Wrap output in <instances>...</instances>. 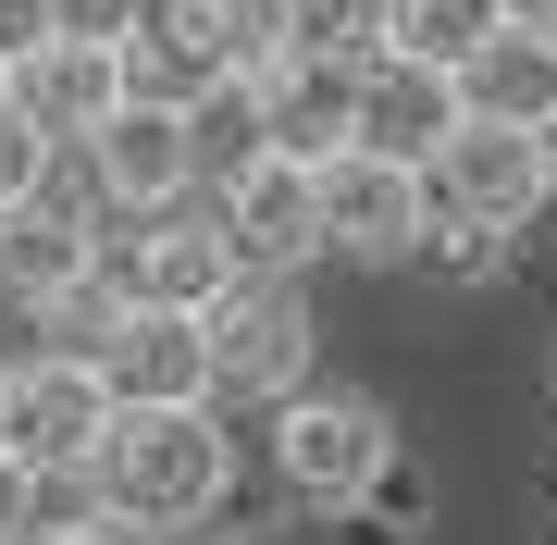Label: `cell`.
I'll list each match as a JSON object with an SVG mask.
<instances>
[{
	"instance_id": "obj_19",
	"label": "cell",
	"mask_w": 557,
	"mask_h": 545,
	"mask_svg": "<svg viewBox=\"0 0 557 545\" xmlns=\"http://www.w3.org/2000/svg\"><path fill=\"white\" fill-rule=\"evenodd\" d=\"M409 261H434V273H458V285H483V273L508 261V236H496V223H471V211H434Z\"/></svg>"
},
{
	"instance_id": "obj_8",
	"label": "cell",
	"mask_w": 557,
	"mask_h": 545,
	"mask_svg": "<svg viewBox=\"0 0 557 545\" xmlns=\"http://www.w3.org/2000/svg\"><path fill=\"white\" fill-rule=\"evenodd\" d=\"M211 211H223V236H236L248 273H310V261H322L310 162H285V149H248L236 174H211Z\"/></svg>"
},
{
	"instance_id": "obj_9",
	"label": "cell",
	"mask_w": 557,
	"mask_h": 545,
	"mask_svg": "<svg viewBox=\"0 0 557 545\" xmlns=\"http://www.w3.org/2000/svg\"><path fill=\"white\" fill-rule=\"evenodd\" d=\"M458 124V75L384 38L372 62H347V149H384V162H434V137Z\"/></svg>"
},
{
	"instance_id": "obj_4",
	"label": "cell",
	"mask_w": 557,
	"mask_h": 545,
	"mask_svg": "<svg viewBox=\"0 0 557 545\" xmlns=\"http://www.w3.org/2000/svg\"><path fill=\"white\" fill-rule=\"evenodd\" d=\"M100 434H112L100 360H50V347H25V360L0 372V446H13L25 471H100Z\"/></svg>"
},
{
	"instance_id": "obj_27",
	"label": "cell",
	"mask_w": 557,
	"mask_h": 545,
	"mask_svg": "<svg viewBox=\"0 0 557 545\" xmlns=\"http://www.w3.org/2000/svg\"><path fill=\"white\" fill-rule=\"evenodd\" d=\"M161 545H248V533H161Z\"/></svg>"
},
{
	"instance_id": "obj_14",
	"label": "cell",
	"mask_w": 557,
	"mask_h": 545,
	"mask_svg": "<svg viewBox=\"0 0 557 545\" xmlns=\"http://www.w3.org/2000/svg\"><path fill=\"white\" fill-rule=\"evenodd\" d=\"M100 384L112 409H149V397H211V360H199V310H124L112 347H100Z\"/></svg>"
},
{
	"instance_id": "obj_18",
	"label": "cell",
	"mask_w": 557,
	"mask_h": 545,
	"mask_svg": "<svg viewBox=\"0 0 557 545\" xmlns=\"http://www.w3.org/2000/svg\"><path fill=\"white\" fill-rule=\"evenodd\" d=\"M508 13H520V0H397V50H421V62H446V75H458Z\"/></svg>"
},
{
	"instance_id": "obj_24",
	"label": "cell",
	"mask_w": 557,
	"mask_h": 545,
	"mask_svg": "<svg viewBox=\"0 0 557 545\" xmlns=\"http://www.w3.org/2000/svg\"><path fill=\"white\" fill-rule=\"evenodd\" d=\"M25 533H38V471L0 446V545H25Z\"/></svg>"
},
{
	"instance_id": "obj_3",
	"label": "cell",
	"mask_w": 557,
	"mask_h": 545,
	"mask_svg": "<svg viewBox=\"0 0 557 545\" xmlns=\"http://www.w3.org/2000/svg\"><path fill=\"white\" fill-rule=\"evenodd\" d=\"M397 459V422H384V397H359V384H298V397H273V484L298 508H359V484Z\"/></svg>"
},
{
	"instance_id": "obj_1",
	"label": "cell",
	"mask_w": 557,
	"mask_h": 545,
	"mask_svg": "<svg viewBox=\"0 0 557 545\" xmlns=\"http://www.w3.org/2000/svg\"><path fill=\"white\" fill-rule=\"evenodd\" d=\"M100 496L149 533H199L223 496H236V422L211 397H149V409H112L100 434Z\"/></svg>"
},
{
	"instance_id": "obj_22",
	"label": "cell",
	"mask_w": 557,
	"mask_h": 545,
	"mask_svg": "<svg viewBox=\"0 0 557 545\" xmlns=\"http://www.w3.org/2000/svg\"><path fill=\"white\" fill-rule=\"evenodd\" d=\"M137 13H149V0H50V38H137Z\"/></svg>"
},
{
	"instance_id": "obj_26",
	"label": "cell",
	"mask_w": 557,
	"mask_h": 545,
	"mask_svg": "<svg viewBox=\"0 0 557 545\" xmlns=\"http://www.w3.org/2000/svg\"><path fill=\"white\" fill-rule=\"evenodd\" d=\"M520 25H545V38H557V0H520Z\"/></svg>"
},
{
	"instance_id": "obj_13",
	"label": "cell",
	"mask_w": 557,
	"mask_h": 545,
	"mask_svg": "<svg viewBox=\"0 0 557 545\" xmlns=\"http://www.w3.org/2000/svg\"><path fill=\"white\" fill-rule=\"evenodd\" d=\"M248 112H260V149H285V162H335V149H347V62L273 50L248 75Z\"/></svg>"
},
{
	"instance_id": "obj_20",
	"label": "cell",
	"mask_w": 557,
	"mask_h": 545,
	"mask_svg": "<svg viewBox=\"0 0 557 545\" xmlns=\"http://www.w3.org/2000/svg\"><path fill=\"white\" fill-rule=\"evenodd\" d=\"M50 162H62V137H50L38 112H13V100H0V211H13V199H38Z\"/></svg>"
},
{
	"instance_id": "obj_15",
	"label": "cell",
	"mask_w": 557,
	"mask_h": 545,
	"mask_svg": "<svg viewBox=\"0 0 557 545\" xmlns=\"http://www.w3.org/2000/svg\"><path fill=\"white\" fill-rule=\"evenodd\" d=\"M458 112H483V124H533V137H545V124H557V38L508 13L496 38L458 62Z\"/></svg>"
},
{
	"instance_id": "obj_17",
	"label": "cell",
	"mask_w": 557,
	"mask_h": 545,
	"mask_svg": "<svg viewBox=\"0 0 557 545\" xmlns=\"http://www.w3.org/2000/svg\"><path fill=\"white\" fill-rule=\"evenodd\" d=\"M397 38V0H285V50H322V62H372Z\"/></svg>"
},
{
	"instance_id": "obj_7",
	"label": "cell",
	"mask_w": 557,
	"mask_h": 545,
	"mask_svg": "<svg viewBox=\"0 0 557 545\" xmlns=\"http://www.w3.org/2000/svg\"><path fill=\"white\" fill-rule=\"evenodd\" d=\"M310 199H322V261H409L434 199H421V162H384V149H335L310 162Z\"/></svg>"
},
{
	"instance_id": "obj_5",
	"label": "cell",
	"mask_w": 557,
	"mask_h": 545,
	"mask_svg": "<svg viewBox=\"0 0 557 545\" xmlns=\"http://www.w3.org/2000/svg\"><path fill=\"white\" fill-rule=\"evenodd\" d=\"M112 273H124V298H149V310H211L248 261H236V236H223L211 186H186L174 211H137L112 236Z\"/></svg>"
},
{
	"instance_id": "obj_25",
	"label": "cell",
	"mask_w": 557,
	"mask_h": 545,
	"mask_svg": "<svg viewBox=\"0 0 557 545\" xmlns=\"http://www.w3.org/2000/svg\"><path fill=\"white\" fill-rule=\"evenodd\" d=\"M38 38H50V0H0V75H13Z\"/></svg>"
},
{
	"instance_id": "obj_10",
	"label": "cell",
	"mask_w": 557,
	"mask_h": 545,
	"mask_svg": "<svg viewBox=\"0 0 557 545\" xmlns=\"http://www.w3.org/2000/svg\"><path fill=\"white\" fill-rule=\"evenodd\" d=\"M75 162L100 174V211H124V223H137V211H174L186 186H199V124H186L174 100H124L100 137L75 149Z\"/></svg>"
},
{
	"instance_id": "obj_23",
	"label": "cell",
	"mask_w": 557,
	"mask_h": 545,
	"mask_svg": "<svg viewBox=\"0 0 557 545\" xmlns=\"http://www.w3.org/2000/svg\"><path fill=\"white\" fill-rule=\"evenodd\" d=\"M25 545H161V533H149V521H124V508L100 496L87 521H50V533H25Z\"/></svg>"
},
{
	"instance_id": "obj_11",
	"label": "cell",
	"mask_w": 557,
	"mask_h": 545,
	"mask_svg": "<svg viewBox=\"0 0 557 545\" xmlns=\"http://www.w3.org/2000/svg\"><path fill=\"white\" fill-rule=\"evenodd\" d=\"M0 100H13V112H38L62 149H87L124 100H137V87H124V50H112V38H38L13 75H0Z\"/></svg>"
},
{
	"instance_id": "obj_12",
	"label": "cell",
	"mask_w": 557,
	"mask_h": 545,
	"mask_svg": "<svg viewBox=\"0 0 557 545\" xmlns=\"http://www.w3.org/2000/svg\"><path fill=\"white\" fill-rule=\"evenodd\" d=\"M236 75V50H223V0H149L137 38H124V87L137 100H211V87Z\"/></svg>"
},
{
	"instance_id": "obj_2",
	"label": "cell",
	"mask_w": 557,
	"mask_h": 545,
	"mask_svg": "<svg viewBox=\"0 0 557 545\" xmlns=\"http://www.w3.org/2000/svg\"><path fill=\"white\" fill-rule=\"evenodd\" d=\"M310 285L298 273H236L199 310V360H211V409H273L310 384Z\"/></svg>"
},
{
	"instance_id": "obj_21",
	"label": "cell",
	"mask_w": 557,
	"mask_h": 545,
	"mask_svg": "<svg viewBox=\"0 0 557 545\" xmlns=\"http://www.w3.org/2000/svg\"><path fill=\"white\" fill-rule=\"evenodd\" d=\"M223 50H236V75H260L285 50V0H223Z\"/></svg>"
},
{
	"instance_id": "obj_16",
	"label": "cell",
	"mask_w": 557,
	"mask_h": 545,
	"mask_svg": "<svg viewBox=\"0 0 557 545\" xmlns=\"http://www.w3.org/2000/svg\"><path fill=\"white\" fill-rule=\"evenodd\" d=\"M124 310H137V298H124V273H112V261H87V273H62L50 298H25V323H38L50 360H100Z\"/></svg>"
},
{
	"instance_id": "obj_6",
	"label": "cell",
	"mask_w": 557,
	"mask_h": 545,
	"mask_svg": "<svg viewBox=\"0 0 557 545\" xmlns=\"http://www.w3.org/2000/svg\"><path fill=\"white\" fill-rule=\"evenodd\" d=\"M421 199L496 223V236H520V223L545 211V137H533V124H483V112H458L446 137H434V162H421Z\"/></svg>"
}]
</instances>
